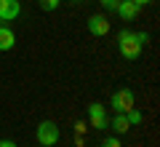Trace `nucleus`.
<instances>
[{"label":"nucleus","instance_id":"nucleus-1","mask_svg":"<svg viewBox=\"0 0 160 147\" xmlns=\"http://www.w3.org/2000/svg\"><path fill=\"white\" fill-rule=\"evenodd\" d=\"M144 45L136 40V32H131V29H123V32L118 35V51L123 59H139V54H142Z\"/></svg>","mask_w":160,"mask_h":147},{"label":"nucleus","instance_id":"nucleus-2","mask_svg":"<svg viewBox=\"0 0 160 147\" xmlns=\"http://www.w3.org/2000/svg\"><path fill=\"white\" fill-rule=\"evenodd\" d=\"M59 126L53 123V120H43V123L38 126V144H43V147H53V144H59Z\"/></svg>","mask_w":160,"mask_h":147},{"label":"nucleus","instance_id":"nucleus-3","mask_svg":"<svg viewBox=\"0 0 160 147\" xmlns=\"http://www.w3.org/2000/svg\"><path fill=\"white\" fill-rule=\"evenodd\" d=\"M133 91H128V88H120V91H115L112 94V99H109V104H112V110L115 113H128V110L133 107Z\"/></svg>","mask_w":160,"mask_h":147},{"label":"nucleus","instance_id":"nucleus-4","mask_svg":"<svg viewBox=\"0 0 160 147\" xmlns=\"http://www.w3.org/2000/svg\"><path fill=\"white\" fill-rule=\"evenodd\" d=\"M22 13L19 0H0V22H13Z\"/></svg>","mask_w":160,"mask_h":147},{"label":"nucleus","instance_id":"nucleus-5","mask_svg":"<svg viewBox=\"0 0 160 147\" xmlns=\"http://www.w3.org/2000/svg\"><path fill=\"white\" fill-rule=\"evenodd\" d=\"M88 118H91V126L93 129H107V113L99 102L88 104Z\"/></svg>","mask_w":160,"mask_h":147},{"label":"nucleus","instance_id":"nucleus-6","mask_svg":"<svg viewBox=\"0 0 160 147\" xmlns=\"http://www.w3.org/2000/svg\"><path fill=\"white\" fill-rule=\"evenodd\" d=\"M88 32L96 35V38L107 35V32H109V22H107V16H102V13H93V16L88 19Z\"/></svg>","mask_w":160,"mask_h":147},{"label":"nucleus","instance_id":"nucleus-7","mask_svg":"<svg viewBox=\"0 0 160 147\" xmlns=\"http://www.w3.org/2000/svg\"><path fill=\"white\" fill-rule=\"evenodd\" d=\"M13 45H16V35H13V29L6 27V24H0V51H11Z\"/></svg>","mask_w":160,"mask_h":147},{"label":"nucleus","instance_id":"nucleus-8","mask_svg":"<svg viewBox=\"0 0 160 147\" xmlns=\"http://www.w3.org/2000/svg\"><path fill=\"white\" fill-rule=\"evenodd\" d=\"M115 11H118L123 19H136V13H139V6H136V3H131V0H118Z\"/></svg>","mask_w":160,"mask_h":147},{"label":"nucleus","instance_id":"nucleus-9","mask_svg":"<svg viewBox=\"0 0 160 147\" xmlns=\"http://www.w3.org/2000/svg\"><path fill=\"white\" fill-rule=\"evenodd\" d=\"M128 129H131V123H128V118H126L123 113H118V115L112 118V131H115V134H126Z\"/></svg>","mask_w":160,"mask_h":147},{"label":"nucleus","instance_id":"nucleus-10","mask_svg":"<svg viewBox=\"0 0 160 147\" xmlns=\"http://www.w3.org/2000/svg\"><path fill=\"white\" fill-rule=\"evenodd\" d=\"M123 115H126V118H128V123H131V126H139V123H144V115L139 113L136 107H131V110H128V113H123Z\"/></svg>","mask_w":160,"mask_h":147},{"label":"nucleus","instance_id":"nucleus-11","mask_svg":"<svg viewBox=\"0 0 160 147\" xmlns=\"http://www.w3.org/2000/svg\"><path fill=\"white\" fill-rule=\"evenodd\" d=\"M59 3H62V0H40V6L46 8V11H56Z\"/></svg>","mask_w":160,"mask_h":147},{"label":"nucleus","instance_id":"nucleus-12","mask_svg":"<svg viewBox=\"0 0 160 147\" xmlns=\"http://www.w3.org/2000/svg\"><path fill=\"white\" fill-rule=\"evenodd\" d=\"M102 147H120V142H118V136H109V139L102 142Z\"/></svg>","mask_w":160,"mask_h":147},{"label":"nucleus","instance_id":"nucleus-13","mask_svg":"<svg viewBox=\"0 0 160 147\" xmlns=\"http://www.w3.org/2000/svg\"><path fill=\"white\" fill-rule=\"evenodd\" d=\"M75 131H78V136H80V134H86L88 129H86V123H80V120H78V123H75Z\"/></svg>","mask_w":160,"mask_h":147},{"label":"nucleus","instance_id":"nucleus-14","mask_svg":"<svg viewBox=\"0 0 160 147\" xmlns=\"http://www.w3.org/2000/svg\"><path fill=\"white\" fill-rule=\"evenodd\" d=\"M136 40H139V43L144 45V43H147V40H149V35H147V32H136Z\"/></svg>","mask_w":160,"mask_h":147},{"label":"nucleus","instance_id":"nucleus-15","mask_svg":"<svg viewBox=\"0 0 160 147\" xmlns=\"http://www.w3.org/2000/svg\"><path fill=\"white\" fill-rule=\"evenodd\" d=\"M115 6H118V0H104V8H109V11H115Z\"/></svg>","mask_w":160,"mask_h":147},{"label":"nucleus","instance_id":"nucleus-16","mask_svg":"<svg viewBox=\"0 0 160 147\" xmlns=\"http://www.w3.org/2000/svg\"><path fill=\"white\" fill-rule=\"evenodd\" d=\"M0 147H16V142H11V139H0Z\"/></svg>","mask_w":160,"mask_h":147},{"label":"nucleus","instance_id":"nucleus-17","mask_svg":"<svg viewBox=\"0 0 160 147\" xmlns=\"http://www.w3.org/2000/svg\"><path fill=\"white\" fill-rule=\"evenodd\" d=\"M131 3H136V6L142 8V6H147V3H152V0H131Z\"/></svg>","mask_w":160,"mask_h":147}]
</instances>
